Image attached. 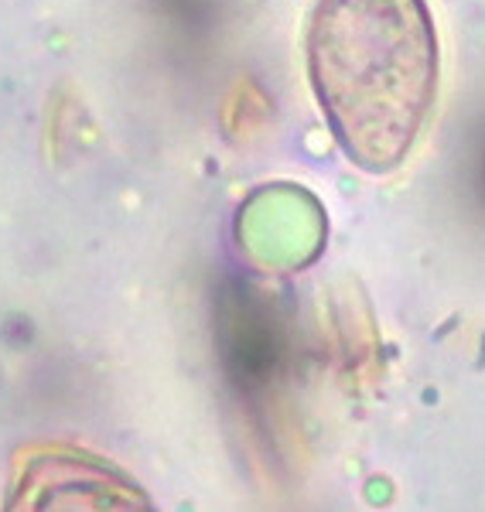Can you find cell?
Returning <instances> with one entry per match:
<instances>
[{
  "label": "cell",
  "mask_w": 485,
  "mask_h": 512,
  "mask_svg": "<svg viewBox=\"0 0 485 512\" xmlns=\"http://www.w3.org/2000/svg\"><path fill=\"white\" fill-rule=\"evenodd\" d=\"M28 512H154L134 482L93 458L45 454L31 465Z\"/></svg>",
  "instance_id": "obj_2"
},
{
  "label": "cell",
  "mask_w": 485,
  "mask_h": 512,
  "mask_svg": "<svg viewBox=\"0 0 485 512\" xmlns=\"http://www.w3.org/2000/svg\"><path fill=\"white\" fill-rule=\"evenodd\" d=\"M308 69L349 161L369 175L400 168L438 89V38L424 0H318Z\"/></svg>",
  "instance_id": "obj_1"
}]
</instances>
